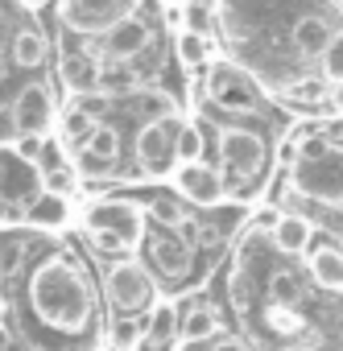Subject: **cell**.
<instances>
[{"instance_id": "cell-24", "label": "cell", "mask_w": 343, "mask_h": 351, "mask_svg": "<svg viewBox=\"0 0 343 351\" xmlns=\"http://www.w3.org/2000/svg\"><path fill=\"white\" fill-rule=\"evenodd\" d=\"M269 302H273V306H298V302H302L298 277H294V273H277V277L269 281Z\"/></svg>"}, {"instance_id": "cell-33", "label": "cell", "mask_w": 343, "mask_h": 351, "mask_svg": "<svg viewBox=\"0 0 343 351\" xmlns=\"http://www.w3.org/2000/svg\"><path fill=\"white\" fill-rule=\"evenodd\" d=\"M211 351H248V347H244L240 339H220V343H215Z\"/></svg>"}, {"instance_id": "cell-17", "label": "cell", "mask_w": 343, "mask_h": 351, "mask_svg": "<svg viewBox=\"0 0 343 351\" xmlns=\"http://www.w3.org/2000/svg\"><path fill=\"white\" fill-rule=\"evenodd\" d=\"M310 240H314V228L306 215H277V223H273V248L277 252L302 256L310 248Z\"/></svg>"}, {"instance_id": "cell-31", "label": "cell", "mask_w": 343, "mask_h": 351, "mask_svg": "<svg viewBox=\"0 0 343 351\" xmlns=\"http://www.w3.org/2000/svg\"><path fill=\"white\" fill-rule=\"evenodd\" d=\"M38 149H42V136H17V153H21L25 161H34Z\"/></svg>"}, {"instance_id": "cell-26", "label": "cell", "mask_w": 343, "mask_h": 351, "mask_svg": "<svg viewBox=\"0 0 343 351\" xmlns=\"http://www.w3.org/2000/svg\"><path fill=\"white\" fill-rule=\"evenodd\" d=\"M199 157H203V132L182 120V128H178V161L191 165V161H199Z\"/></svg>"}, {"instance_id": "cell-28", "label": "cell", "mask_w": 343, "mask_h": 351, "mask_svg": "<svg viewBox=\"0 0 343 351\" xmlns=\"http://www.w3.org/2000/svg\"><path fill=\"white\" fill-rule=\"evenodd\" d=\"M322 75H327L331 83H343V29L331 34L327 50H322Z\"/></svg>"}, {"instance_id": "cell-32", "label": "cell", "mask_w": 343, "mask_h": 351, "mask_svg": "<svg viewBox=\"0 0 343 351\" xmlns=\"http://www.w3.org/2000/svg\"><path fill=\"white\" fill-rule=\"evenodd\" d=\"M5 141H17V124H13V112H0V145Z\"/></svg>"}, {"instance_id": "cell-37", "label": "cell", "mask_w": 343, "mask_h": 351, "mask_svg": "<svg viewBox=\"0 0 343 351\" xmlns=\"http://www.w3.org/2000/svg\"><path fill=\"white\" fill-rule=\"evenodd\" d=\"M0 79H5V58H0Z\"/></svg>"}, {"instance_id": "cell-15", "label": "cell", "mask_w": 343, "mask_h": 351, "mask_svg": "<svg viewBox=\"0 0 343 351\" xmlns=\"http://www.w3.org/2000/svg\"><path fill=\"white\" fill-rule=\"evenodd\" d=\"M58 79L71 87V91H95L99 87V79H104V58L99 54H87L83 46L79 50H71V54H62V62H58Z\"/></svg>"}, {"instance_id": "cell-29", "label": "cell", "mask_w": 343, "mask_h": 351, "mask_svg": "<svg viewBox=\"0 0 343 351\" xmlns=\"http://www.w3.org/2000/svg\"><path fill=\"white\" fill-rule=\"evenodd\" d=\"M178 54H182V62H187V66H199V62L207 58V38H199V34H191V29H187V34L178 38Z\"/></svg>"}, {"instance_id": "cell-34", "label": "cell", "mask_w": 343, "mask_h": 351, "mask_svg": "<svg viewBox=\"0 0 343 351\" xmlns=\"http://www.w3.org/2000/svg\"><path fill=\"white\" fill-rule=\"evenodd\" d=\"M331 104H335V112L343 116V83H335V91H331Z\"/></svg>"}, {"instance_id": "cell-25", "label": "cell", "mask_w": 343, "mask_h": 351, "mask_svg": "<svg viewBox=\"0 0 343 351\" xmlns=\"http://www.w3.org/2000/svg\"><path fill=\"white\" fill-rule=\"evenodd\" d=\"M34 165H38V173H42V178H50V173L67 169V153H62V145H58V141H42V149H38Z\"/></svg>"}, {"instance_id": "cell-9", "label": "cell", "mask_w": 343, "mask_h": 351, "mask_svg": "<svg viewBox=\"0 0 343 351\" xmlns=\"http://www.w3.org/2000/svg\"><path fill=\"white\" fill-rule=\"evenodd\" d=\"M42 173L34 161H25L17 149H0V207H29L34 199H42Z\"/></svg>"}, {"instance_id": "cell-5", "label": "cell", "mask_w": 343, "mask_h": 351, "mask_svg": "<svg viewBox=\"0 0 343 351\" xmlns=\"http://www.w3.org/2000/svg\"><path fill=\"white\" fill-rule=\"evenodd\" d=\"M178 128H182V120L165 112V116H153L137 132L132 153H137V169L145 178H161V173L174 169V161H178Z\"/></svg>"}, {"instance_id": "cell-35", "label": "cell", "mask_w": 343, "mask_h": 351, "mask_svg": "<svg viewBox=\"0 0 343 351\" xmlns=\"http://www.w3.org/2000/svg\"><path fill=\"white\" fill-rule=\"evenodd\" d=\"M178 351H211V347H203V343H182Z\"/></svg>"}, {"instance_id": "cell-8", "label": "cell", "mask_w": 343, "mask_h": 351, "mask_svg": "<svg viewBox=\"0 0 343 351\" xmlns=\"http://www.w3.org/2000/svg\"><path fill=\"white\" fill-rule=\"evenodd\" d=\"M87 232L108 236L124 252H132L137 244H145V215L137 207H128V203H95L87 211Z\"/></svg>"}, {"instance_id": "cell-22", "label": "cell", "mask_w": 343, "mask_h": 351, "mask_svg": "<svg viewBox=\"0 0 343 351\" xmlns=\"http://www.w3.org/2000/svg\"><path fill=\"white\" fill-rule=\"evenodd\" d=\"M25 211H29V219H34V223H46V228L67 223V199H62V195H50V191H46L42 199H34Z\"/></svg>"}, {"instance_id": "cell-11", "label": "cell", "mask_w": 343, "mask_h": 351, "mask_svg": "<svg viewBox=\"0 0 343 351\" xmlns=\"http://www.w3.org/2000/svg\"><path fill=\"white\" fill-rule=\"evenodd\" d=\"M174 182H178V191H182L195 207H215V203H224V195H228L224 173H220V169H211V165H203V161L178 165Z\"/></svg>"}, {"instance_id": "cell-27", "label": "cell", "mask_w": 343, "mask_h": 351, "mask_svg": "<svg viewBox=\"0 0 343 351\" xmlns=\"http://www.w3.org/2000/svg\"><path fill=\"white\" fill-rule=\"evenodd\" d=\"M141 335H145V314H137V318H116V326H112V347H137Z\"/></svg>"}, {"instance_id": "cell-18", "label": "cell", "mask_w": 343, "mask_h": 351, "mask_svg": "<svg viewBox=\"0 0 343 351\" xmlns=\"http://www.w3.org/2000/svg\"><path fill=\"white\" fill-rule=\"evenodd\" d=\"M331 34H335V29H331L318 13H306V17H298V21H294V50H298V54H306V58H322V50H327Z\"/></svg>"}, {"instance_id": "cell-13", "label": "cell", "mask_w": 343, "mask_h": 351, "mask_svg": "<svg viewBox=\"0 0 343 351\" xmlns=\"http://www.w3.org/2000/svg\"><path fill=\"white\" fill-rule=\"evenodd\" d=\"M145 252H149V261H153V269L161 273V277H169V281H178V277H187L191 273V248L174 236V232H153L149 240H145Z\"/></svg>"}, {"instance_id": "cell-20", "label": "cell", "mask_w": 343, "mask_h": 351, "mask_svg": "<svg viewBox=\"0 0 343 351\" xmlns=\"http://www.w3.org/2000/svg\"><path fill=\"white\" fill-rule=\"evenodd\" d=\"M46 50H50L46 34H42V29H34V25H21V29H17V38H13V46H9V58H13L17 66L34 71V66H42V62H46Z\"/></svg>"}, {"instance_id": "cell-7", "label": "cell", "mask_w": 343, "mask_h": 351, "mask_svg": "<svg viewBox=\"0 0 343 351\" xmlns=\"http://www.w3.org/2000/svg\"><path fill=\"white\" fill-rule=\"evenodd\" d=\"M207 95L215 99V108L236 112V116H252L261 112V87L252 83V75H244L232 62H215L207 71Z\"/></svg>"}, {"instance_id": "cell-36", "label": "cell", "mask_w": 343, "mask_h": 351, "mask_svg": "<svg viewBox=\"0 0 343 351\" xmlns=\"http://www.w3.org/2000/svg\"><path fill=\"white\" fill-rule=\"evenodd\" d=\"M285 351H318V347H310V343H294V347H285Z\"/></svg>"}, {"instance_id": "cell-16", "label": "cell", "mask_w": 343, "mask_h": 351, "mask_svg": "<svg viewBox=\"0 0 343 351\" xmlns=\"http://www.w3.org/2000/svg\"><path fill=\"white\" fill-rule=\"evenodd\" d=\"M178 339V310L169 302H153V310H145V335H141V351H169Z\"/></svg>"}, {"instance_id": "cell-6", "label": "cell", "mask_w": 343, "mask_h": 351, "mask_svg": "<svg viewBox=\"0 0 343 351\" xmlns=\"http://www.w3.org/2000/svg\"><path fill=\"white\" fill-rule=\"evenodd\" d=\"M108 302L120 318H137L145 310H153L157 302V281L149 277L145 265L137 261H116L108 269Z\"/></svg>"}, {"instance_id": "cell-3", "label": "cell", "mask_w": 343, "mask_h": 351, "mask_svg": "<svg viewBox=\"0 0 343 351\" xmlns=\"http://www.w3.org/2000/svg\"><path fill=\"white\" fill-rule=\"evenodd\" d=\"M220 161H224V186L248 195L265 169V141L248 128H220Z\"/></svg>"}, {"instance_id": "cell-30", "label": "cell", "mask_w": 343, "mask_h": 351, "mask_svg": "<svg viewBox=\"0 0 343 351\" xmlns=\"http://www.w3.org/2000/svg\"><path fill=\"white\" fill-rule=\"evenodd\" d=\"M187 21H191V34H207V9L203 5H191V13H187Z\"/></svg>"}, {"instance_id": "cell-12", "label": "cell", "mask_w": 343, "mask_h": 351, "mask_svg": "<svg viewBox=\"0 0 343 351\" xmlns=\"http://www.w3.org/2000/svg\"><path fill=\"white\" fill-rule=\"evenodd\" d=\"M149 42H153V25L137 13V17H128V21H120L112 34H104V62H132L137 54H145L149 50Z\"/></svg>"}, {"instance_id": "cell-14", "label": "cell", "mask_w": 343, "mask_h": 351, "mask_svg": "<svg viewBox=\"0 0 343 351\" xmlns=\"http://www.w3.org/2000/svg\"><path fill=\"white\" fill-rule=\"evenodd\" d=\"M75 157L83 173H108L120 161V132L112 124H95V132L83 145H75Z\"/></svg>"}, {"instance_id": "cell-1", "label": "cell", "mask_w": 343, "mask_h": 351, "mask_svg": "<svg viewBox=\"0 0 343 351\" xmlns=\"http://www.w3.org/2000/svg\"><path fill=\"white\" fill-rule=\"evenodd\" d=\"M25 302L34 322L54 335H87L95 322V289L87 273L62 252H50L29 269Z\"/></svg>"}, {"instance_id": "cell-21", "label": "cell", "mask_w": 343, "mask_h": 351, "mask_svg": "<svg viewBox=\"0 0 343 351\" xmlns=\"http://www.w3.org/2000/svg\"><path fill=\"white\" fill-rule=\"evenodd\" d=\"M220 335V314L211 306H191L187 314H178V339L182 343H203Z\"/></svg>"}, {"instance_id": "cell-23", "label": "cell", "mask_w": 343, "mask_h": 351, "mask_svg": "<svg viewBox=\"0 0 343 351\" xmlns=\"http://www.w3.org/2000/svg\"><path fill=\"white\" fill-rule=\"evenodd\" d=\"M95 116L87 112V108H71V112H62V141L67 145H83L91 132H95Z\"/></svg>"}, {"instance_id": "cell-19", "label": "cell", "mask_w": 343, "mask_h": 351, "mask_svg": "<svg viewBox=\"0 0 343 351\" xmlns=\"http://www.w3.org/2000/svg\"><path fill=\"white\" fill-rule=\"evenodd\" d=\"M310 277H314L322 289L343 293V248H335V244L314 248V252H310Z\"/></svg>"}, {"instance_id": "cell-4", "label": "cell", "mask_w": 343, "mask_h": 351, "mask_svg": "<svg viewBox=\"0 0 343 351\" xmlns=\"http://www.w3.org/2000/svg\"><path fill=\"white\" fill-rule=\"evenodd\" d=\"M141 0H58V17L79 38H104L120 21L137 17Z\"/></svg>"}, {"instance_id": "cell-10", "label": "cell", "mask_w": 343, "mask_h": 351, "mask_svg": "<svg viewBox=\"0 0 343 351\" xmlns=\"http://www.w3.org/2000/svg\"><path fill=\"white\" fill-rule=\"evenodd\" d=\"M13 124H17V136H42L50 124H54V95L50 87L42 83H25L13 99Z\"/></svg>"}, {"instance_id": "cell-2", "label": "cell", "mask_w": 343, "mask_h": 351, "mask_svg": "<svg viewBox=\"0 0 343 351\" xmlns=\"http://www.w3.org/2000/svg\"><path fill=\"white\" fill-rule=\"evenodd\" d=\"M289 178H294L298 195L327 203V207H339L343 203V149L322 141V136H302Z\"/></svg>"}]
</instances>
